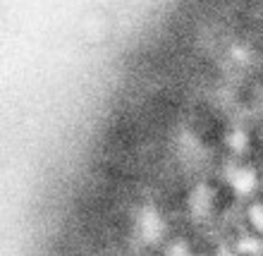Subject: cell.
Masks as SVG:
<instances>
[{"label": "cell", "instance_id": "obj_2", "mask_svg": "<svg viewBox=\"0 0 263 256\" xmlns=\"http://www.w3.org/2000/svg\"><path fill=\"white\" fill-rule=\"evenodd\" d=\"M242 228L263 242V194L242 204Z\"/></svg>", "mask_w": 263, "mask_h": 256}, {"label": "cell", "instance_id": "obj_1", "mask_svg": "<svg viewBox=\"0 0 263 256\" xmlns=\"http://www.w3.org/2000/svg\"><path fill=\"white\" fill-rule=\"evenodd\" d=\"M218 185L232 199L249 201L251 196L261 194V173L258 160L249 158H222L218 166Z\"/></svg>", "mask_w": 263, "mask_h": 256}, {"label": "cell", "instance_id": "obj_4", "mask_svg": "<svg viewBox=\"0 0 263 256\" xmlns=\"http://www.w3.org/2000/svg\"><path fill=\"white\" fill-rule=\"evenodd\" d=\"M165 256H196L194 249L189 247L187 242H182V240H175L165 247Z\"/></svg>", "mask_w": 263, "mask_h": 256}, {"label": "cell", "instance_id": "obj_5", "mask_svg": "<svg viewBox=\"0 0 263 256\" xmlns=\"http://www.w3.org/2000/svg\"><path fill=\"white\" fill-rule=\"evenodd\" d=\"M258 173H261V194H263V153H261V156H258Z\"/></svg>", "mask_w": 263, "mask_h": 256}, {"label": "cell", "instance_id": "obj_3", "mask_svg": "<svg viewBox=\"0 0 263 256\" xmlns=\"http://www.w3.org/2000/svg\"><path fill=\"white\" fill-rule=\"evenodd\" d=\"M228 251L232 256H263V242L242 228L230 235Z\"/></svg>", "mask_w": 263, "mask_h": 256}]
</instances>
